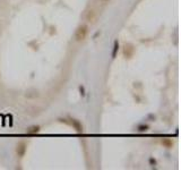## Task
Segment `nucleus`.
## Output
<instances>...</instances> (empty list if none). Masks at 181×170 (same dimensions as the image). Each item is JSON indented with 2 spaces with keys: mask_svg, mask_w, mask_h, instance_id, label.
Masks as SVG:
<instances>
[{
  "mask_svg": "<svg viewBox=\"0 0 181 170\" xmlns=\"http://www.w3.org/2000/svg\"><path fill=\"white\" fill-rule=\"evenodd\" d=\"M87 33H88V26L83 24L80 26H78V29L75 32V40L76 41H83L85 40V38L87 36Z\"/></svg>",
  "mask_w": 181,
  "mask_h": 170,
  "instance_id": "f257e3e1",
  "label": "nucleus"
},
{
  "mask_svg": "<svg viewBox=\"0 0 181 170\" xmlns=\"http://www.w3.org/2000/svg\"><path fill=\"white\" fill-rule=\"evenodd\" d=\"M16 152H17V155H18L19 158L24 156L25 152H26V144H25L24 142L18 143V144H17V147H16Z\"/></svg>",
  "mask_w": 181,
  "mask_h": 170,
  "instance_id": "f03ea898",
  "label": "nucleus"
},
{
  "mask_svg": "<svg viewBox=\"0 0 181 170\" xmlns=\"http://www.w3.org/2000/svg\"><path fill=\"white\" fill-rule=\"evenodd\" d=\"M123 55L126 58H131L134 55V48L131 44H125L123 48Z\"/></svg>",
  "mask_w": 181,
  "mask_h": 170,
  "instance_id": "7ed1b4c3",
  "label": "nucleus"
},
{
  "mask_svg": "<svg viewBox=\"0 0 181 170\" xmlns=\"http://www.w3.org/2000/svg\"><path fill=\"white\" fill-rule=\"evenodd\" d=\"M86 20L87 22H90V23H95L96 22V18H97V16H96V13L93 10V9H90L88 10L87 13H86Z\"/></svg>",
  "mask_w": 181,
  "mask_h": 170,
  "instance_id": "20e7f679",
  "label": "nucleus"
},
{
  "mask_svg": "<svg viewBox=\"0 0 181 170\" xmlns=\"http://www.w3.org/2000/svg\"><path fill=\"white\" fill-rule=\"evenodd\" d=\"M40 130H41L40 126H32V127H30V128L26 129V133L32 135V134H37Z\"/></svg>",
  "mask_w": 181,
  "mask_h": 170,
  "instance_id": "39448f33",
  "label": "nucleus"
},
{
  "mask_svg": "<svg viewBox=\"0 0 181 170\" xmlns=\"http://www.w3.org/2000/svg\"><path fill=\"white\" fill-rule=\"evenodd\" d=\"M118 50H119V42H118V41H114L113 51H112V58H116V56H117V53H118Z\"/></svg>",
  "mask_w": 181,
  "mask_h": 170,
  "instance_id": "423d86ee",
  "label": "nucleus"
},
{
  "mask_svg": "<svg viewBox=\"0 0 181 170\" xmlns=\"http://www.w3.org/2000/svg\"><path fill=\"white\" fill-rule=\"evenodd\" d=\"M71 125L75 127L78 132H82V125L79 124L77 120H75V119H71Z\"/></svg>",
  "mask_w": 181,
  "mask_h": 170,
  "instance_id": "0eeeda50",
  "label": "nucleus"
},
{
  "mask_svg": "<svg viewBox=\"0 0 181 170\" xmlns=\"http://www.w3.org/2000/svg\"><path fill=\"white\" fill-rule=\"evenodd\" d=\"M162 143H163L164 145H166L167 147H170V146L172 145V142H171L170 139H163V141H162Z\"/></svg>",
  "mask_w": 181,
  "mask_h": 170,
  "instance_id": "6e6552de",
  "label": "nucleus"
},
{
  "mask_svg": "<svg viewBox=\"0 0 181 170\" xmlns=\"http://www.w3.org/2000/svg\"><path fill=\"white\" fill-rule=\"evenodd\" d=\"M147 129H148V126H146V125H145V126H139V127H138V130H139V132H146Z\"/></svg>",
  "mask_w": 181,
  "mask_h": 170,
  "instance_id": "1a4fd4ad",
  "label": "nucleus"
}]
</instances>
